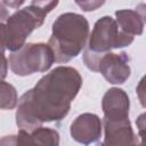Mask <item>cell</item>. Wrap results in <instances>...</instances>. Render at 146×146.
<instances>
[{
  "label": "cell",
  "instance_id": "obj_1",
  "mask_svg": "<svg viewBox=\"0 0 146 146\" xmlns=\"http://www.w3.org/2000/svg\"><path fill=\"white\" fill-rule=\"evenodd\" d=\"M82 87V76L72 66H57L18 99L16 124L22 130H33L46 122L62 121Z\"/></svg>",
  "mask_w": 146,
  "mask_h": 146
},
{
  "label": "cell",
  "instance_id": "obj_2",
  "mask_svg": "<svg viewBox=\"0 0 146 146\" xmlns=\"http://www.w3.org/2000/svg\"><path fill=\"white\" fill-rule=\"evenodd\" d=\"M89 36L88 19L76 13L59 15L51 27L48 44L51 48L56 63H67L78 57L84 49Z\"/></svg>",
  "mask_w": 146,
  "mask_h": 146
},
{
  "label": "cell",
  "instance_id": "obj_3",
  "mask_svg": "<svg viewBox=\"0 0 146 146\" xmlns=\"http://www.w3.org/2000/svg\"><path fill=\"white\" fill-rule=\"evenodd\" d=\"M55 63V57L48 43L29 42L19 49L11 51L8 64L14 74L27 76L48 71Z\"/></svg>",
  "mask_w": 146,
  "mask_h": 146
},
{
  "label": "cell",
  "instance_id": "obj_4",
  "mask_svg": "<svg viewBox=\"0 0 146 146\" xmlns=\"http://www.w3.org/2000/svg\"><path fill=\"white\" fill-rule=\"evenodd\" d=\"M47 14L40 8L30 5L18 9L6 21V48L15 51L25 44L27 36L40 27Z\"/></svg>",
  "mask_w": 146,
  "mask_h": 146
},
{
  "label": "cell",
  "instance_id": "obj_5",
  "mask_svg": "<svg viewBox=\"0 0 146 146\" xmlns=\"http://www.w3.org/2000/svg\"><path fill=\"white\" fill-rule=\"evenodd\" d=\"M88 38L89 41L86 50L96 55H102L113 49L130 46L135 36L122 32L115 19L111 16H103L95 23Z\"/></svg>",
  "mask_w": 146,
  "mask_h": 146
},
{
  "label": "cell",
  "instance_id": "obj_6",
  "mask_svg": "<svg viewBox=\"0 0 146 146\" xmlns=\"http://www.w3.org/2000/svg\"><path fill=\"white\" fill-rule=\"evenodd\" d=\"M129 56L127 52H105L102 55L92 54L88 50L83 52V62L86 66L94 72H99L104 79L111 84H123L131 74L129 65Z\"/></svg>",
  "mask_w": 146,
  "mask_h": 146
},
{
  "label": "cell",
  "instance_id": "obj_7",
  "mask_svg": "<svg viewBox=\"0 0 146 146\" xmlns=\"http://www.w3.org/2000/svg\"><path fill=\"white\" fill-rule=\"evenodd\" d=\"M102 120L94 113H82L78 115L70 128L71 137L83 145L97 143L102 137Z\"/></svg>",
  "mask_w": 146,
  "mask_h": 146
},
{
  "label": "cell",
  "instance_id": "obj_8",
  "mask_svg": "<svg viewBox=\"0 0 146 146\" xmlns=\"http://www.w3.org/2000/svg\"><path fill=\"white\" fill-rule=\"evenodd\" d=\"M0 145H59V133L55 129L44 128L42 125L26 131L19 129L16 136H6L0 139Z\"/></svg>",
  "mask_w": 146,
  "mask_h": 146
},
{
  "label": "cell",
  "instance_id": "obj_9",
  "mask_svg": "<svg viewBox=\"0 0 146 146\" xmlns=\"http://www.w3.org/2000/svg\"><path fill=\"white\" fill-rule=\"evenodd\" d=\"M104 120L122 121L129 119L130 99L127 92L120 88L108 89L102 99Z\"/></svg>",
  "mask_w": 146,
  "mask_h": 146
},
{
  "label": "cell",
  "instance_id": "obj_10",
  "mask_svg": "<svg viewBox=\"0 0 146 146\" xmlns=\"http://www.w3.org/2000/svg\"><path fill=\"white\" fill-rule=\"evenodd\" d=\"M104 128V141L102 145L114 146V145H136L138 144L137 137L133 133L129 119L122 121H102Z\"/></svg>",
  "mask_w": 146,
  "mask_h": 146
},
{
  "label": "cell",
  "instance_id": "obj_11",
  "mask_svg": "<svg viewBox=\"0 0 146 146\" xmlns=\"http://www.w3.org/2000/svg\"><path fill=\"white\" fill-rule=\"evenodd\" d=\"M115 22L119 26V29L131 35H140L144 32L145 26V11L144 9H120L115 11Z\"/></svg>",
  "mask_w": 146,
  "mask_h": 146
},
{
  "label": "cell",
  "instance_id": "obj_12",
  "mask_svg": "<svg viewBox=\"0 0 146 146\" xmlns=\"http://www.w3.org/2000/svg\"><path fill=\"white\" fill-rule=\"evenodd\" d=\"M18 103V95L16 88L0 80V110H14Z\"/></svg>",
  "mask_w": 146,
  "mask_h": 146
},
{
  "label": "cell",
  "instance_id": "obj_13",
  "mask_svg": "<svg viewBox=\"0 0 146 146\" xmlns=\"http://www.w3.org/2000/svg\"><path fill=\"white\" fill-rule=\"evenodd\" d=\"M83 11H94L100 8L106 0H74Z\"/></svg>",
  "mask_w": 146,
  "mask_h": 146
},
{
  "label": "cell",
  "instance_id": "obj_14",
  "mask_svg": "<svg viewBox=\"0 0 146 146\" xmlns=\"http://www.w3.org/2000/svg\"><path fill=\"white\" fill-rule=\"evenodd\" d=\"M59 0H31V5L40 8L46 14H49L58 5Z\"/></svg>",
  "mask_w": 146,
  "mask_h": 146
},
{
  "label": "cell",
  "instance_id": "obj_15",
  "mask_svg": "<svg viewBox=\"0 0 146 146\" xmlns=\"http://www.w3.org/2000/svg\"><path fill=\"white\" fill-rule=\"evenodd\" d=\"M5 50L3 48H0V80H3L7 76L8 73V59L5 55Z\"/></svg>",
  "mask_w": 146,
  "mask_h": 146
},
{
  "label": "cell",
  "instance_id": "obj_16",
  "mask_svg": "<svg viewBox=\"0 0 146 146\" xmlns=\"http://www.w3.org/2000/svg\"><path fill=\"white\" fill-rule=\"evenodd\" d=\"M24 1L25 0H2V2H3L5 6L10 7V8H15V9L19 8L24 3Z\"/></svg>",
  "mask_w": 146,
  "mask_h": 146
},
{
  "label": "cell",
  "instance_id": "obj_17",
  "mask_svg": "<svg viewBox=\"0 0 146 146\" xmlns=\"http://www.w3.org/2000/svg\"><path fill=\"white\" fill-rule=\"evenodd\" d=\"M9 17V11L6 8V6L0 2V23H3L5 21H7V18Z\"/></svg>",
  "mask_w": 146,
  "mask_h": 146
}]
</instances>
